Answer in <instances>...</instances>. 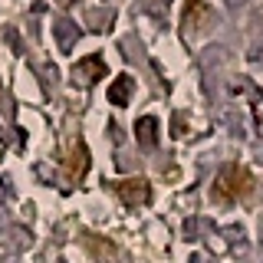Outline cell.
Masks as SVG:
<instances>
[{
  "label": "cell",
  "mask_w": 263,
  "mask_h": 263,
  "mask_svg": "<svg viewBox=\"0 0 263 263\" xmlns=\"http://www.w3.org/2000/svg\"><path fill=\"white\" fill-rule=\"evenodd\" d=\"M250 194H253V175L247 168H240V164L220 168V175L214 178V184H211V197L217 204H237Z\"/></svg>",
  "instance_id": "obj_1"
},
{
  "label": "cell",
  "mask_w": 263,
  "mask_h": 263,
  "mask_svg": "<svg viewBox=\"0 0 263 263\" xmlns=\"http://www.w3.org/2000/svg\"><path fill=\"white\" fill-rule=\"evenodd\" d=\"M115 194L125 204H145L152 197V187L145 178H132V181H115Z\"/></svg>",
  "instance_id": "obj_2"
},
{
  "label": "cell",
  "mask_w": 263,
  "mask_h": 263,
  "mask_svg": "<svg viewBox=\"0 0 263 263\" xmlns=\"http://www.w3.org/2000/svg\"><path fill=\"white\" fill-rule=\"evenodd\" d=\"M86 168H89L86 145L76 142V145H72V152H69V158H66V178H69V181H76V178L86 175Z\"/></svg>",
  "instance_id": "obj_3"
},
{
  "label": "cell",
  "mask_w": 263,
  "mask_h": 263,
  "mask_svg": "<svg viewBox=\"0 0 263 263\" xmlns=\"http://www.w3.org/2000/svg\"><path fill=\"white\" fill-rule=\"evenodd\" d=\"M76 76H86V82L102 79V60H99V56H92V60L79 63V66H76Z\"/></svg>",
  "instance_id": "obj_4"
},
{
  "label": "cell",
  "mask_w": 263,
  "mask_h": 263,
  "mask_svg": "<svg viewBox=\"0 0 263 263\" xmlns=\"http://www.w3.org/2000/svg\"><path fill=\"white\" fill-rule=\"evenodd\" d=\"M155 128H158V122H155V119H142V122H138V142H142L145 148L155 145Z\"/></svg>",
  "instance_id": "obj_5"
},
{
  "label": "cell",
  "mask_w": 263,
  "mask_h": 263,
  "mask_svg": "<svg viewBox=\"0 0 263 263\" xmlns=\"http://www.w3.org/2000/svg\"><path fill=\"white\" fill-rule=\"evenodd\" d=\"M128 92H132V79H128V76H122V79L109 89V99H112L115 105H122V102L128 99Z\"/></svg>",
  "instance_id": "obj_6"
}]
</instances>
